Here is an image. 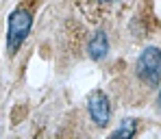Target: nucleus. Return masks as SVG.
<instances>
[{"label": "nucleus", "mask_w": 161, "mask_h": 139, "mask_svg": "<svg viewBox=\"0 0 161 139\" xmlns=\"http://www.w3.org/2000/svg\"><path fill=\"white\" fill-rule=\"evenodd\" d=\"M33 26V15L26 9H15L9 18V33H7V48L9 55H15L20 50V46L24 44L26 35L31 33Z\"/></svg>", "instance_id": "1"}, {"label": "nucleus", "mask_w": 161, "mask_h": 139, "mask_svg": "<svg viewBox=\"0 0 161 139\" xmlns=\"http://www.w3.org/2000/svg\"><path fill=\"white\" fill-rule=\"evenodd\" d=\"M139 81L150 87L161 85V48H146L135 65Z\"/></svg>", "instance_id": "2"}, {"label": "nucleus", "mask_w": 161, "mask_h": 139, "mask_svg": "<svg viewBox=\"0 0 161 139\" xmlns=\"http://www.w3.org/2000/svg\"><path fill=\"white\" fill-rule=\"evenodd\" d=\"M87 111L89 117L96 126L105 128L111 120V104H109V98L105 96V91H92L89 94V100H87Z\"/></svg>", "instance_id": "3"}, {"label": "nucleus", "mask_w": 161, "mask_h": 139, "mask_svg": "<svg viewBox=\"0 0 161 139\" xmlns=\"http://www.w3.org/2000/svg\"><path fill=\"white\" fill-rule=\"evenodd\" d=\"M87 52H89V56H92L94 61H100V59L107 56L109 39H107V33H105V30H96V33L92 35L89 44H87Z\"/></svg>", "instance_id": "4"}, {"label": "nucleus", "mask_w": 161, "mask_h": 139, "mask_svg": "<svg viewBox=\"0 0 161 139\" xmlns=\"http://www.w3.org/2000/svg\"><path fill=\"white\" fill-rule=\"evenodd\" d=\"M135 133H137V124H135V120H122V126L115 128L111 137H113V139H115V137H133Z\"/></svg>", "instance_id": "5"}, {"label": "nucleus", "mask_w": 161, "mask_h": 139, "mask_svg": "<svg viewBox=\"0 0 161 139\" xmlns=\"http://www.w3.org/2000/svg\"><path fill=\"white\" fill-rule=\"evenodd\" d=\"M157 102H159V111H161V91H159V100Z\"/></svg>", "instance_id": "6"}, {"label": "nucleus", "mask_w": 161, "mask_h": 139, "mask_svg": "<svg viewBox=\"0 0 161 139\" xmlns=\"http://www.w3.org/2000/svg\"><path fill=\"white\" fill-rule=\"evenodd\" d=\"M98 2H113V0H98Z\"/></svg>", "instance_id": "7"}]
</instances>
